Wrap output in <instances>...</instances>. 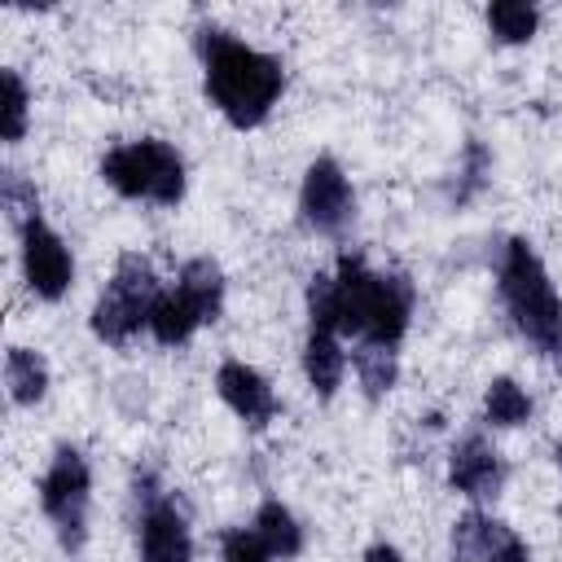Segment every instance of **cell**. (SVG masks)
Here are the masks:
<instances>
[{"mask_svg":"<svg viewBox=\"0 0 562 562\" xmlns=\"http://www.w3.org/2000/svg\"><path fill=\"white\" fill-rule=\"evenodd\" d=\"M193 44H198V61H202L206 101L224 114V123L237 127V132H250V127L268 123L272 105L285 92L281 57L237 40L233 31H224L215 22H202Z\"/></svg>","mask_w":562,"mask_h":562,"instance_id":"6da1fadb","label":"cell"},{"mask_svg":"<svg viewBox=\"0 0 562 562\" xmlns=\"http://www.w3.org/2000/svg\"><path fill=\"white\" fill-rule=\"evenodd\" d=\"M334 277V334L378 347H400L413 321L417 290L404 272H378L364 255H338Z\"/></svg>","mask_w":562,"mask_h":562,"instance_id":"7a4b0ae2","label":"cell"},{"mask_svg":"<svg viewBox=\"0 0 562 562\" xmlns=\"http://www.w3.org/2000/svg\"><path fill=\"white\" fill-rule=\"evenodd\" d=\"M496 290L514 321V329L544 356L562 351V299L549 281V268L531 250L527 237H509L496 263Z\"/></svg>","mask_w":562,"mask_h":562,"instance_id":"3957f363","label":"cell"},{"mask_svg":"<svg viewBox=\"0 0 562 562\" xmlns=\"http://www.w3.org/2000/svg\"><path fill=\"white\" fill-rule=\"evenodd\" d=\"M101 180L132 202H154V206H180L184 189H189V171L184 158L171 140L158 136H136V140H119L101 154Z\"/></svg>","mask_w":562,"mask_h":562,"instance_id":"277c9868","label":"cell"},{"mask_svg":"<svg viewBox=\"0 0 562 562\" xmlns=\"http://www.w3.org/2000/svg\"><path fill=\"white\" fill-rule=\"evenodd\" d=\"M158 294H162V281H158L154 263L140 250L119 255L114 277L105 281V290L97 294V303L88 312L92 334L105 347H127L140 329H149V312H154Z\"/></svg>","mask_w":562,"mask_h":562,"instance_id":"5b68a950","label":"cell"},{"mask_svg":"<svg viewBox=\"0 0 562 562\" xmlns=\"http://www.w3.org/2000/svg\"><path fill=\"white\" fill-rule=\"evenodd\" d=\"M132 522L140 562H193L189 514L176 501V492L162 487L154 465L132 470Z\"/></svg>","mask_w":562,"mask_h":562,"instance_id":"8992f818","label":"cell"},{"mask_svg":"<svg viewBox=\"0 0 562 562\" xmlns=\"http://www.w3.org/2000/svg\"><path fill=\"white\" fill-rule=\"evenodd\" d=\"M88 505H92V470L75 443H57L44 479H40V509L57 531L66 553L88 544Z\"/></svg>","mask_w":562,"mask_h":562,"instance_id":"52a82bcc","label":"cell"},{"mask_svg":"<svg viewBox=\"0 0 562 562\" xmlns=\"http://www.w3.org/2000/svg\"><path fill=\"white\" fill-rule=\"evenodd\" d=\"M299 220L316 237H342L356 220V193L338 158L321 154L307 162L303 184H299Z\"/></svg>","mask_w":562,"mask_h":562,"instance_id":"ba28073f","label":"cell"},{"mask_svg":"<svg viewBox=\"0 0 562 562\" xmlns=\"http://www.w3.org/2000/svg\"><path fill=\"white\" fill-rule=\"evenodd\" d=\"M18 255H22V281L35 299L44 303H57L66 299L70 281H75V255L66 246V237L57 228L44 224V215H35L22 233H18Z\"/></svg>","mask_w":562,"mask_h":562,"instance_id":"9c48e42d","label":"cell"},{"mask_svg":"<svg viewBox=\"0 0 562 562\" xmlns=\"http://www.w3.org/2000/svg\"><path fill=\"white\" fill-rule=\"evenodd\" d=\"M448 487L461 492L474 505H487V501L501 496V487H505V461L487 443L483 430H470V435H461L452 443V452H448Z\"/></svg>","mask_w":562,"mask_h":562,"instance_id":"30bf717a","label":"cell"},{"mask_svg":"<svg viewBox=\"0 0 562 562\" xmlns=\"http://www.w3.org/2000/svg\"><path fill=\"white\" fill-rule=\"evenodd\" d=\"M215 391L250 430H263L277 417V408H281L272 382L255 364H246V360H224L215 369Z\"/></svg>","mask_w":562,"mask_h":562,"instance_id":"8fae6325","label":"cell"},{"mask_svg":"<svg viewBox=\"0 0 562 562\" xmlns=\"http://www.w3.org/2000/svg\"><path fill=\"white\" fill-rule=\"evenodd\" d=\"M171 290L193 307V316H198L202 325H215V321H220V312H224V272H220L215 259H206V255L184 259Z\"/></svg>","mask_w":562,"mask_h":562,"instance_id":"7c38bea8","label":"cell"},{"mask_svg":"<svg viewBox=\"0 0 562 562\" xmlns=\"http://www.w3.org/2000/svg\"><path fill=\"white\" fill-rule=\"evenodd\" d=\"M342 373H347L342 338L329 334V329H307V342H303V378H307L312 395L316 400H334L338 386H342Z\"/></svg>","mask_w":562,"mask_h":562,"instance_id":"4fadbf2b","label":"cell"},{"mask_svg":"<svg viewBox=\"0 0 562 562\" xmlns=\"http://www.w3.org/2000/svg\"><path fill=\"white\" fill-rule=\"evenodd\" d=\"M48 360L31 347H9L4 351V386H9V400L18 408H35L44 395H48Z\"/></svg>","mask_w":562,"mask_h":562,"instance_id":"5bb4252c","label":"cell"},{"mask_svg":"<svg viewBox=\"0 0 562 562\" xmlns=\"http://www.w3.org/2000/svg\"><path fill=\"white\" fill-rule=\"evenodd\" d=\"M250 527H255V536L263 540V549H268L277 562L303 553V522L294 518L290 505H281V501H263V505L255 509V522H250Z\"/></svg>","mask_w":562,"mask_h":562,"instance_id":"9a60e30c","label":"cell"},{"mask_svg":"<svg viewBox=\"0 0 562 562\" xmlns=\"http://www.w3.org/2000/svg\"><path fill=\"white\" fill-rule=\"evenodd\" d=\"M505 531H509V527H505L501 518H492V514H483V509H465V514L452 522V536H448L452 562H483L487 549H492Z\"/></svg>","mask_w":562,"mask_h":562,"instance_id":"2e32d148","label":"cell"},{"mask_svg":"<svg viewBox=\"0 0 562 562\" xmlns=\"http://www.w3.org/2000/svg\"><path fill=\"white\" fill-rule=\"evenodd\" d=\"M351 369H356V382H360L364 400H382V395L400 382V356H395V347L356 342V351H351Z\"/></svg>","mask_w":562,"mask_h":562,"instance_id":"e0dca14e","label":"cell"},{"mask_svg":"<svg viewBox=\"0 0 562 562\" xmlns=\"http://www.w3.org/2000/svg\"><path fill=\"white\" fill-rule=\"evenodd\" d=\"M483 422L496 430H514L531 422V395L514 378H492L483 391Z\"/></svg>","mask_w":562,"mask_h":562,"instance_id":"ac0fdd59","label":"cell"},{"mask_svg":"<svg viewBox=\"0 0 562 562\" xmlns=\"http://www.w3.org/2000/svg\"><path fill=\"white\" fill-rule=\"evenodd\" d=\"M198 329H202V321L193 316V307H189L176 290H162L158 303H154V312H149V334H154V342L180 347V342H189Z\"/></svg>","mask_w":562,"mask_h":562,"instance_id":"d6986e66","label":"cell"},{"mask_svg":"<svg viewBox=\"0 0 562 562\" xmlns=\"http://www.w3.org/2000/svg\"><path fill=\"white\" fill-rule=\"evenodd\" d=\"M483 18H487V31L496 35V44H527L540 31V9L527 0H492Z\"/></svg>","mask_w":562,"mask_h":562,"instance_id":"ffe728a7","label":"cell"},{"mask_svg":"<svg viewBox=\"0 0 562 562\" xmlns=\"http://www.w3.org/2000/svg\"><path fill=\"white\" fill-rule=\"evenodd\" d=\"M26 123H31V88L13 66H4L0 70V140L18 145L26 136Z\"/></svg>","mask_w":562,"mask_h":562,"instance_id":"44dd1931","label":"cell"},{"mask_svg":"<svg viewBox=\"0 0 562 562\" xmlns=\"http://www.w3.org/2000/svg\"><path fill=\"white\" fill-rule=\"evenodd\" d=\"M0 202H4V215H9V224H13L18 233L40 215V193H35V184H31L22 171H13V167H4V176H0Z\"/></svg>","mask_w":562,"mask_h":562,"instance_id":"7402d4cb","label":"cell"},{"mask_svg":"<svg viewBox=\"0 0 562 562\" xmlns=\"http://www.w3.org/2000/svg\"><path fill=\"white\" fill-rule=\"evenodd\" d=\"M220 562H277V558L263 549L255 527H224L220 531Z\"/></svg>","mask_w":562,"mask_h":562,"instance_id":"603a6c76","label":"cell"},{"mask_svg":"<svg viewBox=\"0 0 562 562\" xmlns=\"http://www.w3.org/2000/svg\"><path fill=\"white\" fill-rule=\"evenodd\" d=\"M461 158H465V162H461V176H457L461 184H457V193H452V198H457V202H470V198H474V193L487 184L492 154L483 149V140H465V154H461Z\"/></svg>","mask_w":562,"mask_h":562,"instance_id":"cb8c5ba5","label":"cell"},{"mask_svg":"<svg viewBox=\"0 0 562 562\" xmlns=\"http://www.w3.org/2000/svg\"><path fill=\"white\" fill-rule=\"evenodd\" d=\"M483 562H531V549H527V544L514 536V527H509V531L487 549V558H483Z\"/></svg>","mask_w":562,"mask_h":562,"instance_id":"d4e9b609","label":"cell"},{"mask_svg":"<svg viewBox=\"0 0 562 562\" xmlns=\"http://www.w3.org/2000/svg\"><path fill=\"white\" fill-rule=\"evenodd\" d=\"M364 562H404V553L382 540V544H369V549H364Z\"/></svg>","mask_w":562,"mask_h":562,"instance_id":"484cf974","label":"cell"},{"mask_svg":"<svg viewBox=\"0 0 562 562\" xmlns=\"http://www.w3.org/2000/svg\"><path fill=\"white\" fill-rule=\"evenodd\" d=\"M553 461H558V470H562V439L553 443Z\"/></svg>","mask_w":562,"mask_h":562,"instance_id":"4316f807","label":"cell"},{"mask_svg":"<svg viewBox=\"0 0 562 562\" xmlns=\"http://www.w3.org/2000/svg\"><path fill=\"white\" fill-rule=\"evenodd\" d=\"M553 364H558V373H562V351H558V356H553Z\"/></svg>","mask_w":562,"mask_h":562,"instance_id":"83f0119b","label":"cell"}]
</instances>
